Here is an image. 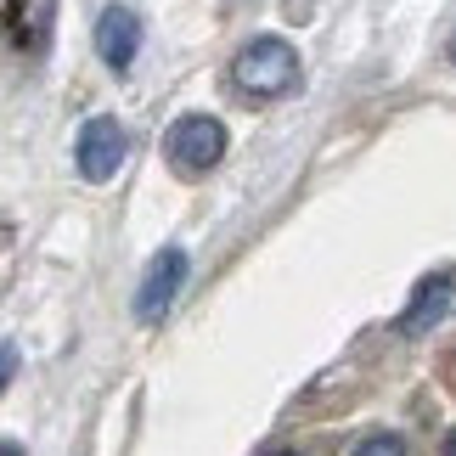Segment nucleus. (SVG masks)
Here are the masks:
<instances>
[{
  "mask_svg": "<svg viewBox=\"0 0 456 456\" xmlns=\"http://www.w3.org/2000/svg\"><path fill=\"white\" fill-rule=\"evenodd\" d=\"M164 152L175 175H186V181H198V175H208L225 158V125L215 113H181L164 135Z\"/></svg>",
  "mask_w": 456,
  "mask_h": 456,
  "instance_id": "nucleus-2",
  "label": "nucleus"
},
{
  "mask_svg": "<svg viewBox=\"0 0 456 456\" xmlns=\"http://www.w3.org/2000/svg\"><path fill=\"white\" fill-rule=\"evenodd\" d=\"M186 271H191V259L186 248H164V254H152V265L142 276V288H135V315H142L147 327H158L164 315L175 310V299H181V288H186Z\"/></svg>",
  "mask_w": 456,
  "mask_h": 456,
  "instance_id": "nucleus-3",
  "label": "nucleus"
},
{
  "mask_svg": "<svg viewBox=\"0 0 456 456\" xmlns=\"http://www.w3.org/2000/svg\"><path fill=\"white\" fill-rule=\"evenodd\" d=\"M355 456H406V440L400 434H366L355 445Z\"/></svg>",
  "mask_w": 456,
  "mask_h": 456,
  "instance_id": "nucleus-8",
  "label": "nucleus"
},
{
  "mask_svg": "<svg viewBox=\"0 0 456 456\" xmlns=\"http://www.w3.org/2000/svg\"><path fill=\"white\" fill-rule=\"evenodd\" d=\"M57 28V0H12L6 6V40L28 57H40Z\"/></svg>",
  "mask_w": 456,
  "mask_h": 456,
  "instance_id": "nucleus-7",
  "label": "nucleus"
},
{
  "mask_svg": "<svg viewBox=\"0 0 456 456\" xmlns=\"http://www.w3.org/2000/svg\"><path fill=\"white\" fill-rule=\"evenodd\" d=\"M125 152H130V135L118 130V118H91V125L79 130V147H74V164H79V175L91 186H108L113 175H118V164H125Z\"/></svg>",
  "mask_w": 456,
  "mask_h": 456,
  "instance_id": "nucleus-4",
  "label": "nucleus"
},
{
  "mask_svg": "<svg viewBox=\"0 0 456 456\" xmlns=\"http://www.w3.org/2000/svg\"><path fill=\"white\" fill-rule=\"evenodd\" d=\"M265 456H299V451H288V445H276V451H265Z\"/></svg>",
  "mask_w": 456,
  "mask_h": 456,
  "instance_id": "nucleus-11",
  "label": "nucleus"
},
{
  "mask_svg": "<svg viewBox=\"0 0 456 456\" xmlns=\"http://www.w3.org/2000/svg\"><path fill=\"white\" fill-rule=\"evenodd\" d=\"M135 51H142V17L130 6H108L96 17V57L113 68V74H125L135 62Z\"/></svg>",
  "mask_w": 456,
  "mask_h": 456,
  "instance_id": "nucleus-5",
  "label": "nucleus"
},
{
  "mask_svg": "<svg viewBox=\"0 0 456 456\" xmlns=\"http://www.w3.org/2000/svg\"><path fill=\"white\" fill-rule=\"evenodd\" d=\"M12 378H17V349H12L6 338H0V389H6Z\"/></svg>",
  "mask_w": 456,
  "mask_h": 456,
  "instance_id": "nucleus-9",
  "label": "nucleus"
},
{
  "mask_svg": "<svg viewBox=\"0 0 456 456\" xmlns=\"http://www.w3.org/2000/svg\"><path fill=\"white\" fill-rule=\"evenodd\" d=\"M451 62H456V40H451Z\"/></svg>",
  "mask_w": 456,
  "mask_h": 456,
  "instance_id": "nucleus-13",
  "label": "nucleus"
},
{
  "mask_svg": "<svg viewBox=\"0 0 456 456\" xmlns=\"http://www.w3.org/2000/svg\"><path fill=\"white\" fill-rule=\"evenodd\" d=\"M445 456H456V428H451V440H445Z\"/></svg>",
  "mask_w": 456,
  "mask_h": 456,
  "instance_id": "nucleus-12",
  "label": "nucleus"
},
{
  "mask_svg": "<svg viewBox=\"0 0 456 456\" xmlns=\"http://www.w3.org/2000/svg\"><path fill=\"white\" fill-rule=\"evenodd\" d=\"M299 79H305L299 51H293L282 34H259V40H248L232 57V85L254 102H282V96L299 91Z\"/></svg>",
  "mask_w": 456,
  "mask_h": 456,
  "instance_id": "nucleus-1",
  "label": "nucleus"
},
{
  "mask_svg": "<svg viewBox=\"0 0 456 456\" xmlns=\"http://www.w3.org/2000/svg\"><path fill=\"white\" fill-rule=\"evenodd\" d=\"M0 456H23V445H6V440H0Z\"/></svg>",
  "mask_w": 456,
  "mask_h": 456,
  "instance_id": "nucleus-10",
  "label": "nucleus"
},
{
  "mask_svg": "<svg viewBox=\"0 0 456 456\" xmlns=\"http://www.w3.org/2000/svg\"><path fill=\"white\" fill-rule=\"evenodd\" d=\"M451 276L440 271V276H423V282H417V293H411V305H406V315H400L395 322V332L400 338H423V332H434L445 322V310H451Z\"/></svg>",
  "mask_w": 456,
  "mask_h": 456,
  "instance_id": "nucleus-6",
  "label": "nucleus"
}]
</instances>
